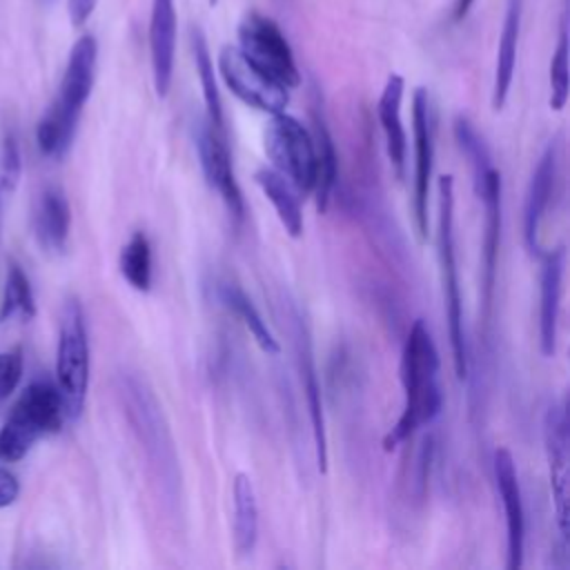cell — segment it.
Masks as SVG:
<instances>
[{"mask_svg": "<svg viewBox=\"0 0 570 570\" xmlns=\"http://www.w3.org/2000/svg\"><path fill=\"white\" fill-rule=\"evenodd\" d=\"M401 383L405 401L399 421L383 439V448L387 452L407 441L421 425L432 423L443 407V394L439 387V350L421 318L412 323L403 343Z\"/></svg>", "mask_w": 570, "mask_h": 570, "instance_id": "6da1fadb", "label": "cell"}, {"mask_svg": "<svg viewBox=\"0 0 570 570\" xmlns=\"http://www.w3.org/2000/svg\"><path fill=\"white\" fill-rule=\"evenodd\" d=\"M120 392L158 490L167 503H176L180 497V463L160 403L145 381L136 376H122Z\"/></svg>", "mask_w": 570, "mask_h": 570, "instance_id": "7a4b0ae2", "label": "cell"}, {"mask_svg": "<svg viewBox=\"0 0 570 570\" xmlns=\"http://www.w3.org/2000/svg\"><path fill=\"white\" fill-rule=\"evenodd\" d=\"M454 138L465 154L470 169H472V183L474 191L483 205L485 212V234H483V305L490 309L492 289H494V274H497V256H499V243H501V174L494 169L488 145L479 136V131L472 127V122L463 116L454 120Z\"/></svg>", "mask_w": 570, "mask_h": 570, "instance_id": "3957f363", "label": "cell"}, {"mask_svg": "<svg viewBox=\"0 0 570 570\" xmlns=\"http://www.w3.org/2000/svg\"><path fill=\"white\" fill-rule=\"evenodd\" d=\"M65 421L58 385L47 379L29 383L0 428V461H20L40 436L60 432Z\"/></svg>", "mask_w": 570, "mask_h": 570, "instance_id": "277c9868", "label": "cell"}, {"mask_svg": "<svg viewBox=\"0 0 570 570\" xmlns=\"http://www.w3.org/2000/svg\"><path fill=\"white\" fill-rule=\"evenodd\" d=\"M436 247L441 285L448 316V336L456 379L468 376V343L463 332V303L459 287V267L454 249V178L450 174L439 178V218H436Z\"/></svg>", "mask_w": 570, "mask_h": 570, "instance_id": "5b68a950", "label": "cell"}, {"mask_svg": "<svg viewBox=\"0 0 570 570\" xmlns=\"http://www.w3.org/2000/svg\"><path fill=\"white\" fill-rule=\"evenodd\" d=\"M56 385L67 421H76L82 414L89 387V338L78 298H69L62 309L56 350Z\"/></svg>", "mask_w": 570, "mask_h": 570, "instance_id": "8992f818", "label": "cell"}, {"mask_svg": "<svg viewBox=\"0 0 570 570\" xmlns=\"http://www.w3.org/2000/svg\"><path fill=\"white\" fill-rule=\"evenodd\" d=\"M263 147L274 169L289 180L298 194L314 189L316 151L307 127L285 111L272 114L263 129Z\"/></svg>", "mask_w": 570, "mask_h": 570, "instance_id": "52a82bcc", "label": "cell"}, {"mask_svg": "<svg viewBox=\"0 0 570 570\" xmlns=\"http://www.w3.org/2000/svg\"><path fill=\"white\" fill-rule=\"evenodd\" d=\"M238 49L283 87L292 89L301 85V71L294 51L276 20H272L269 16L249 11L240 20Z\"/></svg>", "mask_w": 570, "mask_h": 570, "instance_id": "ba28073f", "label": "cell"}, {"mask_svg": "<svg viewBox=\"0 0 570 570\" xmlns=\"http://www.w3.org/2000/svg\"><path fill=\"white\" fill-rule=\"evenodd\" d=\"M218 71L227 89L245 105L265 114L285 111L289 102L287 87H283L261 67H256L238 47L227 45L220 49Z\"/></svg>", "mask_w": 570, "mask_h": 570, "instance_id": "9c48e42d", "label": "cell"}, {"mask_svg": "<svg viewBox=\"0 0 570 570\" xmlns=\"http://www.w3.org/2000/svg\"><path fill=\"white\" fill-rule=\"evenodd\" d=\"M412 134H414V187H412V214L416 234L421 240L428 238L430 225V180L434 165V125L430 96L423 87L414 91L412 98Z\"/></svg>", "mask_w": 570, "mask_h": 570, "instance_id": "30bf717a", "label": "cell"}, {"mask_svg": "<svg viewBox=\"0 0 570 570\" xmlns=\"http://www.w3.org/2000/svg\"><path fill=\"white\" fill-rule=\"evenodd\" d=\"M194 140H196V151H198L200 169L205 174L207 185L223 198L227 212L236 220H243L245 200H243V191L234 176L232 156H229V147H227V134L216 131L205 118L196 125Z\"/></svg>", "mask_w": 570, "mask_h": 570, "instance_id": "8fae6325", "label": "cell"}, {"mask_svg": "<svg viewBox=\"0 0 570 570\" xmlns=\"http://www.w3.org/2000/svg\"><path fill=\"white\" fill-rule=\"evenodd\" d=\"M292 334H294L292 341H294L298 379H301V387H303L307 412H309L316 465H318L321 474H325L327 472V430H325V412H323L321 383H318V372H316V363H314L312 341H309L307 327H305V323L301 321L298 314H294V318H292Z\"/></svg>", "mask_w": 570, "mask_h": 570, "instance_id": "7c38bea8", "label": "cell"}, {"mask_svg": "<svg viewBox=\"0 0 570 570\" xmlns=\"http://www.w3.org/2000/svg\"><path fill=\"white\" fill-rule=\"evenodd\" d=\"M494 481H497V492L501 497L503 514H505V548H508L505 568L519 570L523 566L525 517H523V501H521L514 459L508 448H499L494 452Z\"/></svg>", "mask_w": 570, "mask_h": 570, "instance_id": "4fadbf2b", "label": "cell"}, {"mask_svg": "<svg viewBox=\"0 0 570 570\" xmlns=\"http://www.w3.org/2000/svg\"><path fill=\"white\" fill-rule=\"evenodd\" d=\"M96 60H98V42L94 36H80L71 51H69V60L62 73V82L58 89V96L53 100V105L71 116V118H80V111L87 102V98L91 96L94 89V78H96Z\"/></svg>", "mask_w": 570, "mask_h": 570, "instance_id": "5bb4252c", "label": "cell"}, {"mask_svg": "<svg viewBox=\"0 0 570 570\" xmlns=\"http://www.w3.org/2000/svg\"><path fill=\"white\" fill-rule=\"evenodd\" d=\"M539 256H541V274H539V347H541V354L550 358L557 352L566 249L563 247H554L550 252H541Z\"/></svg>", "mask_w": 570, "mask_h": 570, "instance_id": "9a60e30c", "label": "cell"}, {"mask_svg": "<svg viewBox=\"0 0 570 570\" xmlns=\"http://www.w3.org/2000/svg\"><path fill=\"white\" fill-rule=\"evenodd\" d=\"M176 4L174 0H151L149 16V56L151 76L158 98L171 89L174 58H176Z\"/></svg>", "mask_w": 570, "mask_h": 570, "instance_id": "2e32d148", "label": "cell"}, {"mask_svg": "<svg viewBox=\"0 0 570 570\" xmlns=\"http://www.w3.org/2000/svg\"><path fill=\"white\" fill-rule=\"evenodd\" d=\"M557 167H559V145L557 140H550L548 147L543 149L532 178L530 187L525 194V207H523V240L530 254H541V243H539V232L543 216L550 205V196L554 189L557 180Z\"/></svg>", "mask_w": 570, "mask_h": 570, "instance_id": "e0dca14e", "label": "cell"}, {"mask_svg": "<svg viewBox=\"0 0 570 570\" xmlns=\"http://www.w3.org/2000/svg\"><path fill=\"white\" fill-rule=\"evenodd\" d=\"M403 91L405 80L399 73H390L385 80V87L379 98V122L385 136V151L390 158V165L394 169L396 178H403L405 171V151H407V136L401 118V105H403Z\"/></svg>", "mask_w": 570, "mask_h": 570, "instance_id": "ac0fdd59", "label": "cell"}, {"mask_svg": "<svg viewBox=\"0 0 570 570\" xmlns=\"http://www.w3.org/2000/svg\"><path fill=\"white\" fill-rule=\"evenodd\" d=\"M521 13H523V0H508L503 29L499 36L494 80H492V109L494 111L503 109L510 87H512L514 65H517V45H519V31H521Z\"/></svg>", "mask_w": 570, "mask_h": 570, "instance_id": "d6986e66", "label": "cell"}, {"mask_svg": "<svg viewBox=\"0 0 570 570\" xmlns=\"http://www.w3.org/2000/svg\"><path fill=\"white\" fill-rule=\"evenodd\" d=\"M546 450L550 461V485L557 501V517L561 537H566V448H568V423L563 405H552L543 423Z\"/></svg>", "mask_w": 570, "mask_h": 570, "instance_id": "ffe728a7", "label": "cell"}, {"mask_svg": "<svg viewBox=\"0 0 570 570\" xmlns=\"http://www.w3.org/2000/svg\"><path fill=\"white\" fill-rule=\"evenodd\" d=\"M36 234L45 249L62 252L71 227V207L60 187H47L36 205Z\"/></svg>", "mask_w": 570, "mask_h": 570, "instance_id": "44dd1931", "label": "cell"}, {"mask_svg": "<svg viewBox=\"0 0 570 570\" xmlns=\"http://www.w3.org/2000/svg\"><path fill=\"white\" fill-rule=\"evenodd\" d=\"M254 180L261 187V191L265 194V198L272 203L285 232L292 238H298L303 234V209H301V200H298L301 194L276 169L261 167V169H256Z\"/></svg>", "mask_w": 570, "mask_h": 570, "instance_id": "7402d4cb", "label": "cell"}, {"mask_svg": "<svg viewBox=\"0 0 570 570\" xmlns=\"http://www.w3.org/2000/svg\"><path fill=\"white\" fill-rule=\"evenodd\" d=\"M234 548L240 557H247L254 552L258 541V501L254 492V483L247 474L238 472L234 476Z\"/></svg>", "mask_w": 570, "mask_h": 570, "instance_id": "603a6c76", "label": "cell"}, {"mask_svg": "<svg viewBox=\"0 0 570 570\" xmlns=\"http://www.w3.org/2000/svg\"><path fill=\"white\" fill-rule=\"evenodd\" d=\"M314 151H316V174H314V196H316V207L321 214L327 212L332 191L336 185V174H338V156L334 147V138L321 118V114H314Z\"/></svg>", "mask_w": 570, "mask_h": 570, "instance_id": "cb8c5ba5", "label": "cell"}, {"mask_svg": "<svg viewBox=\"0 0 570 570\" xmlns=\"http://www.w3.org/2000/svg\"><path fill=\"white\" fill-rule=\"evenodd\" d=\"M218 296H220L223 305L243 321V325L247 327V332L252 334V338L256 341V345L265 354H278L281 352V345H278L276 336L272 334V330L267 327V321L263 318V314L258 312L254 301L238 285L223 283L218 287Z\"/></svg>", "mask_w": 570, "mask_h": 570, "instance_id": "d4e9b609", "label": "cell"}, {"mask_svg": "<svg viewBox=\"0 0 570 570\" xmlns=\"http://www.w3.org/2000/svg\"><path fill=\"white\" fill-rule=\"evenodd\" d=\"M189 38H191V53H194L196 73H198V80H200V87H203L207 122L216 131L227 134L223 102H220V94H218V85H216V73H214V62H212V56H209V47H207L205 33L200 31V27H191Z\"/></svg>", "mask_w": 570, "mask_h": 570, "instance_id": "484cf974", "label": "cell"}, {"mask_svg": "<svg viewBox=\"0 0 570 570\" xmlns=\"http://www.w3.org/2000/svg\"><path fill=\"white\" fill-rule=\"evenodd\" d=\"M118 267L122 278L138 292H149L151 289V274H154V263H151V243L145 232H134L129 240L122 245L120 256H118Z\"/></svg>", "mask_w": 570, "mask_h": 570, "instance_id": "4316f807", "label": "cell"}, {"mask_svg": "<svg viewBox=\"0 0 570 570\" xmlns=\"http://www.w3.org/2000/svg\"><path fill=\"white\" fill-rule=\"evenodd\" d=\"M76 125H78L76 118L62 114L51 102V107L45 111V116L36 127V140H38L40 154L47 158H62L73 140Z\"/></svg>", "mask_w": 570, "mask_h": 570, "instance_id": "83f0119b", "label": "cell"}, {"mask_svg": "<svg viewBox=\"0 0 570 570\" xmlns=\"http://www.w3.org/2000/svg\"><path fill=\"white\" fill-rule=\"evenodd\" d=\"M13 314H18L24 321L36 316V298L31 292V283L16 261H11L7 269L4 294L0 303V321L11 318Z\"/></svg>", "mask_w": 570, "mask_h": 570, "instance_id": "f1b7e54d", "label": "cell"}, {"mask_svg": "<svg viewBox=\"0 0 570 570\" xmlns=\"http://www.w3.org/2000/svg\"><path fill=\"white\" fill-rule=\"evenodd\" d=\"M568 29L561 24L559 42L550 60V107L554 111H561L568 102Z\"/></svg>", "mask_w": 570, "mask_h": 570, "instance_id": "f546056e", "label": "cell"}, {"mask_svg": "<svg viewBox=\"0 0 570 570\" xmlns=\"http://www.w3.org/2000/svg\"><path fill=\"white\" fill-rule=\"evenodd\" d=\"M22 176V156L13 134H4L0 142V196L11 198Z\"/></svg>", "mask_w": 570, "mask_h": 570, "instance_id": "4dcf8cb0", "label": "cell"}, {"mask_svg": "<svg viewBox=\"0 0 570 570\" xmlns=\"http://www.w3.org/2000/svg\"><path fill=\"white\" fill-rule=\"evenodd\" d=\"M22 379V350L13 347L0 352V403L11 396Z\"/></svg>", "mask_w": 570, "mask_h": 570, "instance_id": "1f68e13d", "label": "cell"}, {"mask_svg": "<svg viewBox=\"0 0 570 570\" xmlns=\"http://www.w3.org/2000/svg\"><path fill=\"white\" fill-rule=\"evenodd\" d=\"M18 494H20V483L16 474L9 472L7 468H0V508H9L11 503H16Z\"/></svg>", "mask_w": 570, "mask_h": 570, "instance_id": "d6a6232c", "label": "cell"}, {"mask_svg": "<svg viewBox=\"0 0 570 570\" xmlns=\"http://www.w3.org/2000/svg\"><path fill=\"white\" fill-rule=\"evenodd\" d=\"M98 0H69V18H71V24L73 27H82L89 16L94 13V7H96Z\"/></svg>", "mask_w": 570, "mask_h": 570, "instance_id": "836d02e7", "label": "cell"}, {"mask_svg": "<svg viewBox=\"0 0 570 570\" xmlns=\"http://www.w3.org/2000/svg\"><path fill=\"white\" fill-rule=\"evenodd\" d=\"M472 4H474V0H456L454 7H452V20H454V22H461V20L470 13Z\"/></svg>", "mask_w": 570, "mask_h": 570, "instance_id": "e575fe53", "label": "cell"}, {"mask_svg": "<svg viewBox=\"0 0 570 570\" xmlns=\"http://www.w3.org/2000/svg\"><path fill=\"white\" fill-rule=\"evenodd\" d=\"M4 203H7V198L0 196V234H2V220H4Z\"/></svg>", "mask_w": 570, "mask_h": 570, "instance_id": "d590c367", "label": "cell"}, {"mask_svg": "<svg viewBox=\"0 0 570 570\" xmlns=\"http://www.w3.org/2000/svg\"><path fill=\"white\" fill-rule=\"evenodd\" d=\"M207 2H209V4H212V7H214V4H216V2H218V0H207Z\"/></svg>", "mask_w": 570, "mask_h": 570, "instance_id": "8d00e7d4", "label": "cell"}]
</instances>
